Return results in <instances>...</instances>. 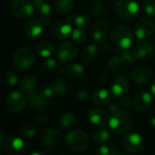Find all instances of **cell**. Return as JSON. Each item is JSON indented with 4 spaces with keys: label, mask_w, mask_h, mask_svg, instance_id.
<instances>
[{
    "label": "cell",
    "mask_w": 155,
    "mask_h": 155,
    "mask_svg": "<svg viewBox=\"0 0 155 155\" xmlns=\"http://www.w3.org/2000/svg\"><path fill=\"white\" fill-rule=\"evenodd\" d=\"M109 128L117 134H122L126 133L133 124L132 114L125 110H118L112 114L108 121Z\"/></svg>",
    "instance_id": "cell-1"
},
{
    "label": "cell",
    "mask_w": 155,
    "mask_h": 155,
    "mask_svg": "<svg viewBox=\"0 0 155 155\" xmlns=\"http://www.w3.org/2000/svg\"><path fill=\"white\" fill-rule=\"evenodd\" d=\"M115 12L118 16L126 22L135 20L140 14V7L134 0H117Z\"/></svg>",
    "instance_id": "cell-2"
},
{
    "label": "cell",
    "mask_w": 155,
    "mask_h": 155,
    "mask_svg": "<svg viewBox=\"0 0 155 155\" xmlns=\"http://www.w3.org/2000/svg\"><path fill=\"white\" fill-rule=\"evenodd\" d=\"M35 61V54L33 50L27 46L19 47L14 54L13 62L15 67L20 72L28 71Z\"/></svg>",
    "instance_id": "cell-3"
},
{
    "label": "cell",
    "mask_w": 155,
    "mask_h": 155,
    "mask_svg": "<svg viewBox=\"0 0 155 155\" xmlns=\"http://www.w3.org/2000/svg\"><path fill=\"white\" fill-rule=\"evenodd\" d=\"M111 37L119 49L128 50L134 42V35L132 30L127 26L117 25L113 30Z\"/></svg>",
    "instance_id": "cell-4"
},
{
    "label": "cell",
    "mask_w": 155,
    "mask_h": 155,
    "mask_svg": "<svg viewBox=\"0 0 155 155\" xmlns=\"http://www.w3.org/2000/svg\"><path fill=\"white\" fill-rule=\"evenodd\" d=\"M3 150L5 153L9 155H20L25 153L27 150V144L25 142L15 135H7L5 139L1 134L0 142Z\"/></svg>",
    "instance_id": "cell-5"
},
{
    "label": "cell",
    "mask_w": 155,
    "mask_h": 155,
    "mask_svg": "<svg viewBox=\"0 0 155 155\" xmlns=\"http://www.w3.org/2000/svg\"><path fill=\"white\" fill-rule=\"evenodd\" d=\"M64 143L69 150L76 153H81L87 148L89 142L87 135L83 131L74 130L69 132L65 135Z\"/></svg>",
    "instance_id": "cell-6"
},
{
    "label": "cell",
    "mask_w": 155,
    "mask_h": 155,
    "mask_svg": "<svg viewBox=\"0 0 155 155\" xmlns=\"http://www.w3.org/2000/svg\"><path fill=\"white\" fill-rule=\"evenodd\" d=\"M154 52V46L151 43L140 44L133 49H128L124 53V56L130 63H135L138 60L146 58L147 56L153 54Z\"/></svg>",
    "instance_id": "cell-7"
},
{
    "label": "cell",
    "mask_w": 155,
    "mask_h": 155,
    "mask_svg": "<svg viewBox=\"0 0 155 155\" xmlns=\"http://www.w3.org/2000/svg\"><path fill=\"white\" fill-rule=\"evenodd\" d=\"M40 141L47 148H56L63 142V134L58 129L46 127L42 131Z\"/></svg>",
    "instance_id": "cell-8"
},
{
    "label": "cell",
    "mask_w": 155,
    "mask_h": 155,
    "mask_svg": "<svg viewBox=\"0 0 155 155\" xmlns=\"http://www.w3.org/2000/svg\"><path fill=\"white\" fill-rule=\"evenodd\" d=\"M34 4L27 0H12L11 11L15 17L24 20L31 16L34 13Z\"/></svg>",
    "instance_id": "cell-9"
},
{
    "label": "cell",
    "mask_w": 155,
    "mask_h": 155,
    "mask_svg": "<svg viewBox=\"0 0 155 155\" xmlns=\"http://www.w3.org/2000/svg\"><path fill=\"white\" fill-rule=\"evenodd\" d=\"M124 149L132 154L139 153L143 149V140L142 136L137 133L127 134L123 140Z\"/></svg>",
    "instance_id": "cell-10"
},
{
    "label": "cell",
    "mask_w": 155,
    "mask_h": 155,
    "mask_svg": "<svg viewBox=\"0 0 155 155\" xmlns=\"http://www.w3.org/2000/svg\"><path fill=\"white\" fill-rule=\"evenodd\" d=\"M153 32H154L153 22L148 17H142L135 24L134 35L141 41L150 38L153 34Z\"/></svg>",
    "instance_id": "cell-11"
},
{
    "label": "cell",
    "mask_w": 155,
    "mask_h": 155,
    "mask_svg": "<svg viewBox=\"0 0 155 155\" xmlns=\"http://www.w3.org/2000/svg\"><path fill=\"white\" fill-rule=\"evenodd\" d=\"M78 48L74 42L67 41L61 44L56 49V56L60 62L69 63L77 55Z\"/></svg>",
    "instance_id": "cell-12"
},
{
    "label": "cell",
    "mask_w": 155,
    "mask_h": 155,
    "mask_svg": "<svg viewBox=\"0 0 155 155\" xmlns=\"http://www.w3.org/2000/svg\"><path fill=\"white\" fill-rule=\"evenodd\" d=\"M5 104L8 110L14 114H19L23 112L26 105V102L23 94L18 91L10 92L6 96Z\"/></svg>",
    "instance_id": "cell-13"
},
{
    "label": "cell",
    "mask_w": 155,
    "mask_h": 155,
    "mask_svg": "<svg viewBox=\"0 0 155 155\" xmlns=\"http://www.w3.org/2000/svg\"><path fill=\"white\" fill-rule=\"evenodd\" d=\"M132 80L137 84H147L153 78V72L145 66H138L131 72Z\"/></svg>",
    "instance_id": "cell-14"
},
{
    "label": "cell",
    "mask_w": 155,
    "mask_h": 155,
    "mask_svg": "<svg viewBox=\"0 0 155 155\" xmlns=\"http://www.w3.org/2000/svg\"><path fill=\"white\" fill-rule=\"evenodd\" d=\"M73 25H71L67 20L59 21L54 23L51 27L52 35L58 39H65L72 35L73 33Z\"/></svg>",
    "instance_id": "cell-15"
},
{
    "label": "cell",
    "mask_w": 155,
    "mask_h": 155,
    "mask_svg": "<svg viewBox=\"0 0 155 155\" xmlns=\"http://www.w3.org/2000/svg\"><path fill=\"white\" fill-rule=\"evenodd\" d=\"M153 94L148 92H142L138 94L134 100V106L136 111L140 113L146 112L152 106Z\"/></svg>",
    "instance_id": "cell-16"
},
{
    "label": "cell",
    "mask_w": 155,
    "mask_h": 155,
    "mask_svg": "<svg viewBox=\"0 0 155 155\" xmlns=\"http://www.w3.org/2000/svg\"><path fill=\"white\" fill-rule=\"evenodd\" d=\"M129 90V84L125 77L117 76L114 79L111 84V92L114 96L122 98L126 95Z\"/></svg>",
    "instance_id": "cell-17"
},
{
    "label": "cell",
    "mask_w": 155,
    "mask_h": 155,
    "mask_svg": "<svg viewBox=\"0 0 155 155\" xmlns=\"http://www.w3.org/2000/svg\"><path fill=\"white\" fill-rule=\"evenodd\" d=\"M44 24L41 20H29L24 26V32L29 39H35L40 36L43 32Z\"/></svg>",
    "instance_id": "cell-18"
},
{
    "label": "cell",
    "mask_w": 155,
    "mask_h": 155,
    "mask_svg": "<svg viewBox=\"0 0 155 155\" xmlns=\"http://www.w3.org/2000/svg\"><path fill=\"white\" fill-rule=\"evenodd\" d=\"M110 30V23L105 19L97 21L92 30V37L96 42H101L105 38Z\"/></svg>",
    "instance_id": "cell-19"
},
{
    "label": "cell",
    "mask_w": 155,
    "mask_h": 155,
    "mask_svg": "<svg viewBox=\"0 0 155 155\" xmlns=\"http://www.w3.org/2000/svg\"><path fill=\"white\" fill-rule=\"evenodd\" d=\"M33 4L43 24L45 25H48L49 15L51 14V6L48 2L46 0H33Z\"/></svg>",
    "instance_id": "cell-20"
},
{
    "label": "cell",
    "mask_w": 155,
    "mask_h": 155,
    "mask_svg": "<svg viewBox=\"0 0 155 155\" xmlns=\"http://www.w3.org/2000/svg\"><path fill=\"white\" fill-rule=\"evenodd\" d=\"M60 72L66 73L72 77H81L84 74V68L81 64L74 63V64H68V63H63L60 62L59 70Z\"/></svg>",
    "instance_id": "cell-21"
},
{
    "label": "cell",
    "mask_w": 155,
    "mask_h": 155,
    "mask_svg": "<svg viewBox=\"0 0 155 155\" xmlns=\"http://www.w3.org/2000/svg\"><path fill=\"white\" fill-rule=\"evenodd\" d=\"M88 118L90 122L96 126L105 125L108 124V114L104 110L99 108H93L88 112Z\"/></svg>",
    "instance_id": "cell-22"
},
{
    "label": "cell",
    "mask_w": 155,
    "mask_h": 155,
    "mask_svg": "<svg viewBox=\"0 0 155 155\" xmlns=\"http://www.w3.org/2000/svg\"><path fill=\"white\" fill-rule=\"evenodd\" d=\"M27 100L30 104V105L34 108H43L47 105L48 101L45 97L42 91L35 90L29 94H27Z\"/></svg>",
    "instance_id": "cell-23"
},
{
    "label": "cell",
    "mask_w": 155,
    "mask_h": 155,
    "mask_svg": "<svg viewBox=\"0 0 155 155\" xmlns=\"http://www.w3.org/2000/svg\"><path fill=\"white\" fill-rule=\"evenodd\" d=\"M129 62L126 60V58L124 55H122V56H114L109 59L107 66L108 69L113 73H121L124 70H125Z\"/></svg>",
    "instance_id": "cell-24"
},
{
    "label": "cell",
    "mask_w": 155,
    "mask_h": 155,
    "mask_svg": "<svg viewBox=\"0 0 155 155\" xmlns=\"http://www.w3.org/2000/svg\"><path fill=\"white\" fill-rule=\"evenodd\" d=\"M113 96L114 94L111 92V90L103 88V89L97 90L94 93L93 96V101L97 105H107L111 103Z\"/></svg>",
    "instance_id": "cell-25"
},
{
    "label": "cell",
    "mask_w": 155,
    "mask_h": 155,
    "mask_svg": "<svg viewBox=\"0 0 155 155\" xmlns=\"http://www.w3.org/2000/svg\"><path fill=\"white\" fill-rule=\"evenodd\" d=\"M93 139L98 143H106L110 140V132L104 125L96 126L93 131Z\"/></svg>",
    "instance_id": "cell-26"
},
{
    "label": "cell",
    "mask_w": 155,
    "mask_h": 155,
    "mask_svg": "<svg viewBox=\"0 0 155 155\" xmlns=\"http://www.w3.org/2000/svg\"><path fill=\"white\" fill-rule=\"evenodd\" d=\"M36 85H37V80L33 74H28V75L24 76L19 84L20 89L24 93H26V94H29L35 91L36 88Z\"/></svg>",
    "instance_id": "cell-27"
},
{
    "label": "cell",
    "mask_w": 155,
    "mask_h": 155,
    "mask_svg": "<svg viewBox=\"0 0 155 155\" xmlns=\"http://www.w3.org/2000/svg\"><path fill=\"white\" fill-rule=\"evenodd\" d=\"M98 55V48L95 45H89L83 50L81 54L82 60L86 64H91L94 62Z\"/></svg>",
    "instance_id": "cell-28"
},
{
    "label": "cell",
    "mask_w": 155,
    "mask_h": 155,
    "mask_svg": "<svg viewBox=\"0 0 155 155\" xmlns=\"http://www.w3.org/2000/svg\"><path fill=\"white\" fill-rule=\"evenodd\" d=\"M75 5V0H55L54 8L60 15L70 13Z\"/></svg>",
    "instance_id": "cell-29"
},
{
    "label": "cell",
    "mask_w": 155,
    "mask_h": 155,
    "mask_svg": "<svg viewBox=\"0 0 155 155\" xmlns=\"http://www.w3.org/2000/svg\"><path fill=\"white\" fill-rule=\"evenodd\" d=\"M35 52L43 58H48L54 53V46L48 41H41L35 46Z\"/></svg>",
    "instance_id": "cell-30"
},
{
    "label": "cell",
    "mask_w": 155,
    "mask_h": 155,
    "mask_svg": "<svg viewBox=\"0 0 155 155\" xmlns=\"http://www.w3.org/2000/svg\"><path fill=\"white\" fill-rule=\"evenodd\" d=\"M67 21L74 25L75 27H86L89 23H90V19L87 15H71L68 16Z\"/></svg>",
    "instance_id": "cell-31"
},
{
    "label": "cell",
    "mask_w": 155,
    "mask_h": 155,
    "mask_svg": "<svg viewBox=\"0 0 155 155\" xmlns=\"http://www.w3.org/2000/svg\"><path fill=\"white\" fill-rule=\"evenodd\" d=\"M75 123H76V117L74 114L70 112L64 114L59 120V124L63 129H70L75 124Z\"/></svg>",
    "instance_id": "cell-32"
},
{
    "label": "cell",
    "mask_w": 155,
    "mask_h": 155,
    "mask_svg": "<svg viewBox=\"0 0 155 155\" xmlns=\"http://www.w3.org/2000/svg\"><path fill=\"white\" fill-rule=\"evenodd\" d=\"M21 133L22 134L26 137V138H34L36 134H37V127L35 124H34L33 123H30V122H27V123H25L22 126H21Z\"/></svg>",
    "instance_id": "cell-33"
},
{
    "label": "cell",
    "mask_w": 155,
    "mask_h": 155,
    "mask_svg": "<svg viewBox=\"0 0 155 155\" xmlns=\"http://www.w3.org/2000/svg\"><path fill=\"white\" fill-rule=\"evenodd\" d=\"M71 36L74 42L83 44V43L86 42L87 37H88V34H87L84 27H75L74 29Z\"/></svg>",
    "instance_id": "cell-34"
},
{
    "label": "cell",
    "mask_w": 155,
    "mask_h": 155,
    "mask_svg": "<svg viewBox=\"0 0 155 155\" xmlns=\"http://www.w3.org/2000/svg\"><path fill=\"white\" fill-rule=\"evenodd\" d=\"M49 85L51 86V88L54 90V92L55 93V94L58 96H62L63 94H64L66 93V84L64 83V81H63L62 79H56L54 80L53 82H51L49 84Z\"/></svg>",
    "instance_id": "cell-35"
},
{
    "label": "cell",
    "mask_w": 155,
    "mask_h": 155,
    "mask_svg": "<svg viewBox=\"0 0 155 155\" xmlns=\"http://www.w3.org/2000/svg\"><path fill=\"white\" fill-rule=\"evenodd\" d=\"M60 63L54 58H49L42 64V70L46 73H53L59 70Z\"/></svg>",
    "instance_id": "cell-36"
},
{
    "label": "cell",
    "mask_w": 155,
    "mask_h": 155,
    "mask_svg": "<svg viewBox=\"0 0 155 155\" xmlns=\"http://www.w3.org/2000/svg\"><path fill=\"white\" fill-rule=\"evenodd\" d=\"M96 153L99 155H115L122 154V152H120L114 147H111L108 145H101L97 148Z\"/></svg>",
    "instance_id": "cell-37"
},
{
    "label": "cell",
    "mask_w": 155,
    "mask_h": 155,
    "mask_svg": "<svg viewBox=\"0 0 155 155\" xmlns=\"http://www.w3.org/2000/svg\"><path fill=\"white\" fill-rule=\"evenodd\" d=\"M91 10L93 12V14L94 15H97V16H100V15H103L105 12V6L104 5L100 2V1H95L91 5Z\"/></svg>",
    "instance_id": "cell-38"
},
{
    "label": "cell",
    "mask_w": 155,
    "mask_h": 155,
    "mask_svg": "<svg viewBox=\"0 0 155 155\" xmlns=\"http://www.w3.org/2000/svg\"><path fill=\"white\" fill-rule=\"evenodd\" d=\"M5 82L9 86H15L18 83L17 75L13 71L8 70L5 72Z\"/></svg>",
    "instance_id": "cell-39"
},
{
    "label": "cell",
    "mask_w": 155,
    "mask_h": 155,
    "mask_svg": "<svg viewBox=\"0 0 155 155\" xmlns=\"http://www.w3.org/2000/svg\"><path fill=\"white\" fill-rule=\"evenodd\" d=\"M143 11L148 15H155V1L147 0L143 3Z\"/></svg>",
    "instance_id": "cell-40"
},
{
    "label": "cell",
    "mask_w": 155,
    "mask_h": 155,
    "mask_svg": "<svg viewBox=\"0 0 155 155\" xmlns=\"http://www.w3.org/2000/svg\"><path fill=\"white\" fill-rule=\"evenodd\" d=\"M42 92H43V94H44V95H45V97L46 98L47 101H54V100H55L57 98V95L55 94V93L54 92V90L51 88V86L49 84L46 85L42 90Z\"/></svg>",
    "instance_id": "cell-41"
},
{
    "label": "cell",
    "mask_w": 155,
    "mask_h": 155,
    "mask_svg": "<svg viewBox=\"0 0 155 155\" xmlns=\"http://www.w3.org/2000/svg\"><path fill=\"white\" fill-rule=\"evenodd\" d=\"M90 97H91L90 93L87 90L83 89V90H80L77 93V98L79 100H81V101H87V100L90 99Z\"/></svg>",
    "instance_id": "cell-42"
},
{
    "label": "cell",
    "mask_w": 155,
    "mask_h": 155,
    "mask_svg": "<svg viewBox=\"0 0 155 155\" xmlns=\"http://www.w3.org/2000/svg\"><path fill=\"white\" fill-rule=\"evenodd\" d=\"M121 104H122V106L124 108H126L127 109V108H130L132 106V101H131V99L129 97H127L125 95V96L122 97V99H121Z\"/></svg>",
    "instance_id": "cell-43"
},
{
    "label": "cell",
    "mask_w": 155,
    "mask_h": 155,
    "mask_svg": "<svg viewBox=\"0 0 155 155\" xmlns=\"http://www.w3.org/2000/svg\"><path fill=\"white\" fill-rule=\"evenodd\" d=\"M36 121L40 124H45L49 122V117L47 116V114H41L36 117Z\"/></svg>",
    "instance_id": "cell-44"
},
{
    "label": "cell",
    "mask_w": 155,
    "mask_h": 155,
    "mask_svg": "<svg viewBox=\"0 0 155 155\" xmlns=\"http://www.w3.org/2000/svg\"><path fill=\"white\" fill-rule=\"evenodd\" d=\"M118 110H120V107L117 104H114V103H110L107 106V111L110 114H114L115 112H117Z\"/></svg>",
    "instance_id": "cell-45"
},
{
    "label": "cell",
    "mask_w": 155,
    "mask_h": 155,
    "mask_svg": "<svg viewBox=\"0 0 155 155\" xmlns=\"http://www.w3.org/2000/svg\"><path fill=\"white\" fill-rule=\"evenodd\" d=\"M150 124L152 127H154L155 128V112L152 114L151 118H150Z\"/></svg>",
    "instance_id": "cell-46"
},
{
    "label": "cell",
    "mask_w": 155,
    "mask_h": 155,
    "mask_svg": "<svg viewBox=\"0 0 155 155\" xmlns=\"http://www.w3.org/2000/svg\"><path fill=\"white\" fill-rule=\"evenodd\" d=\"M151 93L153 94V95L155 96V80L153 82V84H151Z\"/></svg>",
    "instance_id": "cell-47"
}]
</instances>
